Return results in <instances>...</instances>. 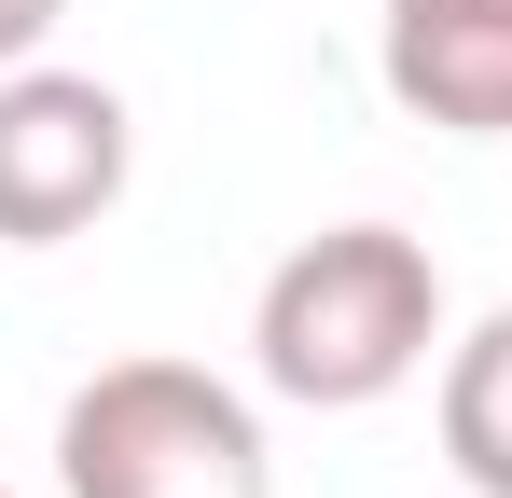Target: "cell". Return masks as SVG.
I'll list each match as a JSON object with an SVG mask.
<instances>
[{
	"label": "cell",
	"instance_id": "6da1fadb",
	"mask_svg": "<svg viewBox=\"0 0 512 498\" xmlns=\"http://www.w3.org/2000/svg\"><path fill=\"white\" fill-rule=\"evenodd\" d=\"M429 346H443V263H429V236H402V222L305 236L263 277V305H250L263 388L305 402V415H360V402H388V388H416Z\"/></svg>",
	"mask_w": 512,
	"mask_h": 498
},
{
	"label": "cell",
	"instance_id": "7a4b0ae2",
	"mask_svg": "<svg viewBox=\"0 0 512 498\" xmlns=\"http://www.w3.org/2000/svg\"><path fill=\"white\" fill-rule=\"evenodd\" d=\"M56 498H263V415L208 360H97L56 402Z\"/></svg>",
	"mask_w": 512,
	"mask_h": 498
},
{
	"label": "cell",
	"instance_id": "3957f363",
	"mask_svg": "<svg viewBox=\"0 0 512 498\" xmlns=\"http://www.w3.org/2000/svg\"><path fill=\"white\" fill-rule=\"evenodd\" d=\"M139 125L97 70H0V249H70L84 222L125 208Z\"/></svg>",
	"mask_w": 512,
	"mask_h": 498
},
{
	"label": "cell",
	"instance_id": "277c9868",
	"mask_svg": "<svg viewBox=\"0 0 512 498\" xmlns=\"http://www.w3.org/2000/svg\"><path fill=\"white\" fill-rule=\"evenodd\" d=\"M388 97L443 139H512V0H388Z\"/></svg>",
	"mask_w": 512,
	"mask_h": 498
},
{
	"label": "cell",
	"instance_id": "5b68a950",
	"mask_svg": "<svg viewBox=\"0 0 512 498\" xmlns=\"http://www.w3.org/2000/svg\"><path fill=\"white\" fill-rule=\"evenodd\" d=\"M443 471L471 498H512V305H485V319L443 346Z\"/></svg>",
	"mask_w": 512,
	"mask_h": 498
},
{
	"label": "cell",
	"instance_id": "8992f818",
	"mask_svg": "<svg viewBox=\"0 0 512 498\" xmlns=\"http://www.w3.org/2000/svg\"><path fill=\"white\" fill-rule=\"evenodd\" d=\"M56 14H70V0H0V70H28V56L56 42Z\"/></svg>",
	"mask_w": 512,
	"mask_h": 498
},
{
	"label": "cell",
	"instance_id": "52a82bcc",
	"mask_svg": "<svg viewBox=\"0 0 512 498\" xmlns=\"http://www.w3.org/2000/svg\"><path fill=\"white\" fill-rule=\"evenodd\" d=\"M0 498H14V485H0Z\"/></svg>",
	"mask_w": 512,
	"mask_h": 498
}]
</instances>
